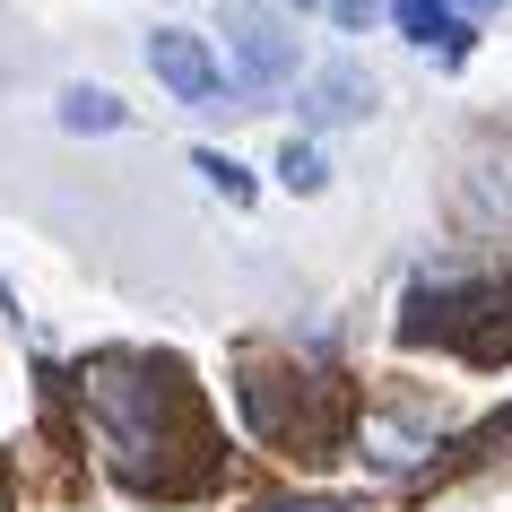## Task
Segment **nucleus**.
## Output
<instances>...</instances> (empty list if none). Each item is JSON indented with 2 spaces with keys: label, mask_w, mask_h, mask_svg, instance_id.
Returning a JSON list of instances; mask_svg holds the SVG:
<instances>
[{
  "label": "nucleus",
  "mask_w": 512,
  "mask_h": 512,
  "mask_svg": "<svg viewBox=\"0 0 512 512\" xmlns=\"http://www.w3.org/2000/svg\"><path fill=\"white\" fill-rule=\"evenodd\" d=\"M278 183H287V191H322L330 183L322 148H313V139H287V148H278Z\"/></svg>",
  "instance_id": "obj_8"
},
{
  "label": "nucleus",
  "mask_w": 512,
  "mask_h": 512,
  "mask_svg": "<svg viewBox=\"0 0 512 512\" xmlns=\"http://www.w3.org/2000/svg\"><path fill=\"white\" fill-rule=\"evenodd\" d=\"M365 105H374V87L356 79V70H322V79H313V96H304V113H313V122H356Z\"/></svg>",
  "instance_id": "obj_6"
},
{
  "label": "nucleus",
  "mask_w": 512,
  "mask_h": 512,
  "mask_svg": "<svg viewBox=\"0 0 512 512\" xmlns=\"http://www.w3.org/2000/svg\"><path fill=\"white\" fill-rule=\"evenodd\" d=\"M226 44H235V79H243V87H278L287 70H296L287 27H270V18H261V9H243V0H235V18H226Z\"/></svg>",
  "instance_id": "obj_3"
},
{
  "label": "nucleus",
  "mask_w": 512,
  "mask_h": 512,
  "mask_svg": "<svg viewBox=\"0 0 512 512\" xmlns=\"http://www.w3.org/2000/svg\"><path fill=\"white\" fill-rule=\"evenodd\" d=\"M79 400H87V426H96V443H105L122 486L191 495L209 478V426H200V400L183 391L174 365L96 356V365H79Z\"/></svg>",
  "instance_id": "obj_1"
},
{
  "label": "nucleus",
  "mask_w": 512,
  "mask_h": 512,
  "mask_svg": "<svg viewBox=\"0 0 512 512\" xmlns=\"http://www.w3.org/2000/svg\"><path fill=\"white\" fill-rule=\"evenodd\" d=\"M452 9H469V18H486V9H495V0H452Z\"/></svg>",
  "instance_id": "obj_11"
},
{
  "label": "nucleus",
  "mask_w": 512,
  "mask_h": 512,
  "mask_svg": "<svg viewBox=\"0 0 512 512\" xmlns=\"http://www.w3.org/2000/svg\"><path fill=\"white\" fill-rule=\"evenodd\" d=\"M191 165H200V174H209V191H226L235 209H243V200H252V174H243V165L226 157V148H200V157H191Z\"/></svg>",
  "instance_id": "obj_9"
},
{
  "label": "nucleus",
  "mask_w": 512,
  "mask_h": 512,
  "mask_svg": "<svg viewBox=\"0 0 512 512\" xmlns=\"http://www.w3.org/2000/svg\"><path fill=\"white\" fill-rule=\"evenodd\" d=\"M131 113H122V96H105V87H70L61 96V131H87V139H105V131H122Z\"/></svg>",
  "instance_id": "obj_7"
},
{
  "label": "nucleus",
  "mask_w": 512,
  "mask_h": 512,
  "mask_svg": "<svg viewBox=\"0 0 512 512\" xmlns=\"http://www.w3.org/2000/svg\"><path fill=\"white\" fill-rule=\"evenodd\" d=\"M261 512H356V504H330V495H278V504H261Z\"/></svg>",
  "instance_id": "obj_10"
},
{
  "label": "nucleus",
  "mask_w": 512,
  "mask_h": 512,
  "mask_svg": "<svg viewBox=\"0 0 512 512\" xmlns=\"http://www.w3.org/2000/svg\"><path fill=\"white\" fill-rule=\"evenodd\" d=\"M296 9H322V0H296Z\"/></svg>",
  "instance_id": "obj_12"
},
{
  "label": "nucleus",
  "mask_w": 512,
  "mask_h": 512,
  "mask_svg": "<svg viewBox=\"0 0 512 512\" xmlns=\"http://www.w3.org/2000/svg\"><path fill=\"white\" fill-rule=\"evenodd\" d=\"M148 70H157L165 96H183V105H226V70H217V53L191 27H157L148 35Z\"/></svg>",
  "instance_id": "obj_2"
},
{
  "label": "nucleus",
  "mask_w": 512,
  "mask_h": 512,
  "mask_svg": "<svg viewBox=\"0 0 512 512\" xmlns=\"http://www.w3.org/2000/svg\"><path fill=\"white\" fill-rule=\"evenodd\" d=\"M391 18H400L408 44H434L443 61L469 53V27H460V9H452V0H391Z\"/></svg>",
  "instance_id": "obj_5"
},
{
  "label": "nucleus",
  "mask_w": 512,
  "mask_h": 512,
  "mask_svg": "<svg viewBox=\"0 0 512 512\" xmlns=\"http://www.w3.org/2000/svg\"><path fill=\"white\" fill-rule=\"evenodd\" d=\"M365 460H374V469H426L434 426L426 417H365Z\"/></svg>",
  "instance_id": "obj_4"
}]
</instances>
